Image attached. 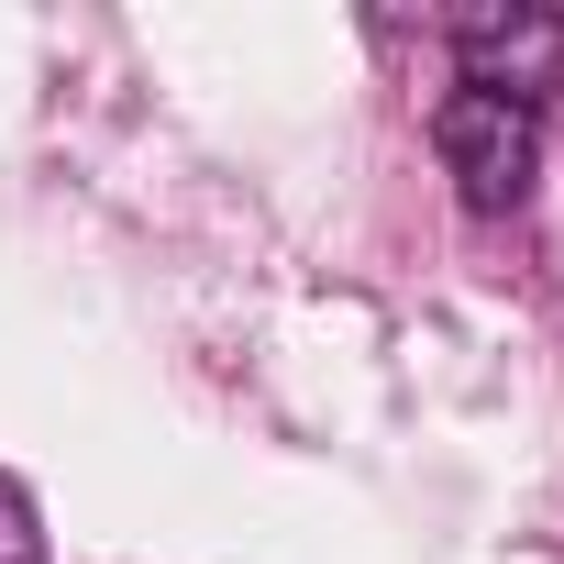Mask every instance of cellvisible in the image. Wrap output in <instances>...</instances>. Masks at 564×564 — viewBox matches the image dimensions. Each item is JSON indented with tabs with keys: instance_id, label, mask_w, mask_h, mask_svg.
Returning <instances> with one entry per match:
<instances>
[{
	"instance_id": "obj_2",
	"label": "cell",
	"mask_w": 564,
	"mask_h": 564,
	"mask_svg": "<svg viewBox=\"0 0 564 564\" xmlns=\"http://www.w3.org/2000/svg\"><path fill=\"white\" fill-rule=\"evenodd\" d=\"M443 45H454L465 89H487V100L542 111V100L564 89V12H542V0H509V12H498V0H487V12H454Z\"/></svg>"
},
{
	"instance_id": "obj_1",
	"label": "cell",
	"mask_w": 564,
	"mask_h": 564,
	"mask_svg": "<svg viewBox=\"0 0 564 564\" xmlns=\"http://www.w3.org/2000/svg\"><path fill=\"white\" fill-rule=\"evenodd\" d=\"M432 155H443L454 199L498 221V210H520V199H531V177H542V111L487 100V89H454V100L432 111Z\"/></svg>"
},
{
	"instance_id": "obj_3",
	"label": "cell",
	"mask_w": 564,
	"mask_h": 564,
	"mask_svg": "<svg viewBox=\"0 0 564 564\" xmlns=\"http://www.w3.org/2000/svg\"><path fill=\"white\" fill-rule=\"evenodd\" d=\"M0 564H45V520H34L23 476H0Z\"/></svg>"
}]
</instances>
